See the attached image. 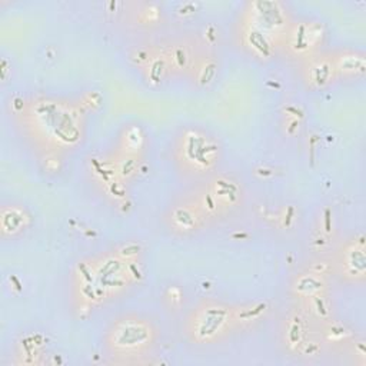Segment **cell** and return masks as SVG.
I'll list each match as a JSON object with an SVG mask.
<instances>
[{
  "mask_svg": "<svg viewBox=\"0 0 366 366\" xmlns=\"http://www.w3.org/2000/svg\"><path fill=\"white\" fill-rule=\"evenodd\" d=\"M150 329L136 320H127L116 328L112 336V345L122 352L138 351L140 348L147 345L150 340Z\"/></svg>",
  "mask_w": 366,
  "mask_h": 366,
  "instance_id": "obj_1",
  "label": "cell"
},
{
  "mask_svg": "<svg viewBox=\"0 0 366 366\" xmlns=\"http://www.w3.org/2000/svg\"><path fill=\"white\" fill-rule=\"evenodd\" d=\"M229 312L223 307H207L196 320V338L199 340H206L222 331L223 325L227 322Z\"/></svg>",
  "mask_w": 366,
  "mask_h": 366,
  "instance_id": "obj_2",
  "label": "cell"
},
{
  "mask_svg": "<svg viewBox=\"0 0 366 366\" xmlns=\"http://www.w3.org/2000/svg\"><path fill=\"white\" fill-rule=\"evenodd\" d=\"M258 9L256 13L259 16V22L265 29H278L283 26V14L279 10L278 3L273 2H258L255 3Z\"/></svg>",
  "mask_w": 366,
  "mask_h": 366,
  "instance_id": "obj_3",
  "label": "cell"
},
{
  "mask_svg": "<svg viewBox=\"0 0 366 366\" xmlns=\"http://www.w3.org/2000/svg\"><path fill=\"white\" fill-rule=\"evenodd\" d=\"M348 265L352 267V272L362 273L365 272V255L362 249H353L348 256Z\"/></svg>",
  "mask_w": 366,
  "mask_h": 366,
  "instance_id": "obj_4",
  "label": "cell"
},
{
  "mask_svg": "<svg viewBox=\"0 0 366 366\" xmlns=\"http://www.w3.org/2000/svg\"><path fill=\"white\" fill-rule=\"evenodd\" d=\"M249 42H251V45H252L256 50H259L262 54L267 56V54L271 53V46H269V43L266 42V39H265V36H263L262 32H258V30L251 32V33H249Z\"/></svg>",
  "mask_w": 366,
  "mask_h": 366,
  "instance_id": "obj_5",
  "label": "cell"
},
{
  "mask_svg": "<svg viewBox=\"0 0 366 366\" xmlns=\"http://www.w3.org/2000/svg\"><path fill=\"white\" fill-rule=\"evenodd\" d=\"M340 67L345 72H363L365 69V62L362 57L356 56H346L340 62Z\"/></svg>",
  "mask_w": 366,
  "mask_h": 366,
  "instance_id": "obj_6",
  "label": "cell"
},
{
  "mask_svg": "<svg viewBox=\"0 0 366 366\" xmlns=\"http://www.w3.org/2000/svg\"><path fill=\"white\" fill-rule=\"evenodd\" d=\"M331 74V66L326 63H320L313 69V79L316 83H325L329 79Z\"/></svg>",
  "mask_w": 366,
  "mask_h": 366,
  "instance_id": "obj_7",
  "label": "cell"
},
{
  "mask_svg": "<svg viewBox=\"0 0 366 366\" xmlns=\"http://www.w3.org/2000/svg\"><path fill=\"white\" fill-rule=\"evenodd\" d=\"M176 219L179 220L180 223L183 225L185 227H189L193 225V218L190 213L187 212L186 209H179V210H176Z\"/></svg>",
  "mask_w": 366,
  "mask_h": 366,
  "instance_id": "obj_8",
  "label": "cell"
},
{
  "mask_svg": "<svg viewBox=\"0 0 366 366\" xmlns=\"http://www.w3.org/2000/svg\"><path fill=\"white\" fill-rule=\"evenodd\" d=\"M162 67H163V63L160 60H155L153 65H152V69H150V76L155 82H158L156 79H159L160 73H162Z\"/></svg>",
  "mask_w": 366,
  "mask_h": 366,
  "instance_id": "obj_9",
  "label": "cell"
},
{
  "mask_svg": "<svg viewBox=\"0 0 366 366\" xmlns=\"http://www.w3.org/2000/svg\"><path fill=\"white\" fill-rule=\"evenodd\" d=\"M213 74H215V66H213V65H209V66L205 67L203 73H202V76H200L202 83H207V82H210V79L213 78Z\"/></svg>",
  "mask_w": 366,
  "mask_h": 366,
  "instance_id": "obj_10",
  "label": "cell"
},
{
  "mask_svg": "<svg viewBox=\"0 0 366 366\" xmlns=\"http://www.w3.org/2000/svg\"><path fill=\"white\" fill-rule=\"evenodd\" d=\"M176 60H178V63H179L180 66H185V63H186V53L182 49L176 50Z\"/></svg>",
  "mask_w": 366,
  "mask_h": 366,
  "instance_id": "obj_11",
  "label": "cell"
}]
</instances>
